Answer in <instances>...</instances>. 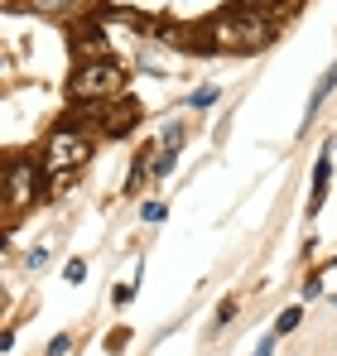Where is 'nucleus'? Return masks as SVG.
Returning <instances> with one entry per match:
<instances>
[{"instance_id": "2", "label": "nucleus", "mask_w": 337, "mask_h": 356, "mask_svg": "<svg viewBox=\"0 0 337 356\" xmlns=\"http://www.w3.org/2000/svg\"><path fill=\"white\" fill-rule=\"evenodd\" d=\"M120 87H125V72L107 58H87L77 63V72H72V82H68V97L77 102V106H102L107 97H120Z\"/></svg>"}, {"instance_id": "14", "label": "nucleus", "mask_w": 337, "mask_h": 356, "mask_svg": "<svg viewBox=\"0 0 337 356\" xmlns=\"http://www.w3.org/2000/svg\"><path fill=\"white\" fill-rule=\"evenodd\" d=\"M72 352V337H54V342H49V356H68Z\"/></svg>"}, {"instance_id": "17", "label": "nucleus", "mask_w": 337, "mask_h": 356, "mask_svg": "<svg viewBox=\"0 0 337 356\" xmlns=\"http://www.w3.org/2000/svg\"><path fill=\"white\" fill-rule=\"evenodd\" d=\"M164 217V202H145V222H159Z\"/></svg>"}, {"instance_id": "11", "label": "nucleus", "mask_w": 337, "mask_h": 356, "mask_svg": "<svg viewBox=\"0 0 337 356\" xmlns=\"http://www.w3.org/2000/svg\"><path fill=\"white\" fill-rule=\"evenodd\" d=\"M63 275H68V284H82V280H87V265H82V260H68Z\"/></svg>"}, {"instance_id": "3", "label": "nucleus", "mask_w": 337, "mask_h": 356, "mask_svg": "<svg viewBox=\"0 0 337 356\" xmlns=\"http://www.w3.org/2000/svg\"><path fill=\"white\" fill-rule=\"evenodd\" d=\"M87 159H92V140L77 125H58L44 145V174L49 178H72L77 169H87Z\"/></svg>"}, {"instance_id": "13", "label": "nucleus", "mask_w": 337, "mask_h": 356, "mask_svg": "<svg viewBox=\"0 0 337 356\" xmlns=\"http://www.w3.org/2000/svg\"><path fill=\"white\" fill-rule=\"evenodd\" d=\"M212 102H217L212 87H198V92H193V106H212Z\"/></svg>"}, {"instance_id": "4", "label": "nucleus", "mask_w": 337, "mask_h": 356, "mask_svg": "<svg viewBox=\"0 0 337 356\" xmlns=\"http://www.w3.org/2000/svg\"><path fill=\"white\" fill-rule=\"evenodd\" d=\"M5 197H10L15 207H29V202L39 197V164L15 159V164L5 169Z\"/></svg>"}, {"instance_id": "1", "label": "nucleus", "mask_w": 337, "mask_h": 356, "mask_svg": "<svg viewBox=\"0 0 337 356\" xmlns=\"http://www.w3.org/2000/svg\"><path fill=\"white\" fill-rule=\"evenodd\" d=\"M270 39H275V24H270L265 15L246 10V5H236V10H226L217 19H207V44H212V49H226V54H256V49H265Z\"/></svg>"}, {"instance_id": "6", "label": "nucleus", "mask_w": 337, "mask_h": 356, "mask_svg": "<svg viewBox=\"0 0 337 356\" xmlns=\"http://www.w3.org/2000/svg\"><path fill=\"white\" fill-rule=\"evenodd\" d=\"M135 120H140V106H135V102H120L111 116L102 120V135H107V140H120L125 130H135Z\"/></svg>"}, {"instance_id": "10", "label": "nucleus", "mask_w": 337, "mask_h": 356, "mask_svg": "<svg viewBox=\"0 0 337 356\" xmlns=\"http://www.w3.org/2000/svg\"><path fill=\"white\" fill-rule=\"evenodd\" d=\"M77 44H82L87 54H97V58L107 54V34H102V29H82V34H77Z\"/></svg>"}, {"instance_id": "19", "label": "nucleus", "mask_w": 337, "mask_h": 356, "mask_svg": "<svg viewBox=\"0 0 337 356\" xmlns=\"http://www.w3.org/2000/svg\"><path fill=\"white\" fill-rule=\"evenodd\" d=\"M15 347V332H0V352H10Z\"/></svg>"}, {"instance_id": "7", "label": "nucleus", "mask_w": 337, "mask_h": 356, "mask_svg": "<svg viewBox=\"0 0 337 356\" xmlns=\"http://www.w3.org/2000/svg\"><path fill=\"white\" fill-rule=\"evenodd\" d=\"M34 10H44V15H63V19H72V15H82V10H87V0H34Z\"/></svg>"}, {"instance_id": "8", "label": "nucleus", "mask_w": 337, "mask_h": 356, "mask_svg": "<svg viewBox=\"0 0 337 356\" xmlns=\"http://www.w3.org/2000/svg\"><path fill=\"white\" fill-rule=\"evenodd\" d=\"M333 87H337V63L328 67V72H323V77H318V87H313V97H308V116H313V111L323 106V97H328Z\"/></svg>"}, {"instance_id": "16", "label": "nucleus", "mask_w": 337, "mask_h": 356, "mask_svg": "<svg viewBox=\"0 0 337 356\" xmlns=\"http://www.w3.org/2000/svg\"><path fill=\"white\" fill-rule=\"evenodd\" d=\"M125 337H130V332H125V327H116L111 337H107V347H111V352H120V347H125Z\"/></svg>"}, {"instance_id": "15", "label": "nucleus", "mask_w": 337, "mask_h": 356, "mask_svg": "<svg viewBox=\"0 0 337 356\" xmlns=\"http://www.w3.org/2000/svg\"><path fill=\"white\" fill-rule=\"evenodd\" d=\"M150 169H155V174H168V169H173V149H164V154H159Z\"/></svg>"}, {"instance_id": "18", "label": "nucleus", "mask_w": 337, "mask_h": 356, "mask_svg": "<svg viewBox=\"0 0 337 356\" xmlns=\"http://www.w3.org/2000/svg\"><path fill=\"white\" fill-rule=\"evenodd\" d=\"M44 260H49V250H44V245H39V250H29V260H24V265H29V270H39V265H44Z\"/></svg>"}, {"instance_id": "12", "label": "nucleus", "mask_w": 337, "mask_h": 356, "mask_svg": "<svg viewBox=\"0 0 337 356\" xmlns=\"http://www.w3.org/2000/svg\"><path fill=\"white\" fill-rule=\"evenodd\" d=\"M231 318H236V298H226L222 308H217V323H212V327H226Z\"/></svg>"}, {"instance_id": "9", "label": "nucleus", "mask_w": 337, "mask_h": 356, "mask_svg": "<svg viewBox=\"0 0 337 356\" xmlns=\"http://www.w3.org/2000/svg\"><path fill=\"white\" fill-rule=\"evenodd\" d=\"M299 323H304V308H299V303H294V308H284L280 318H275V337H284V332H294Z\"/></svg>"}, {"instance_id": "5", "label": "nucleus", "mask_w": 337, "mask_h": 356, "mask_svg": "<svg viewBox=\"0 0 337 356\" xmlns=\"http://www.w3.org/2000/svg\"><path fill=\"white\" fill-rule=\"evenodd\" d=\"M328 174H333V145L318 154V164H313V193H308V217H318L323 212V202H328Z\"/></svg>"}]
</instances>
